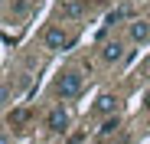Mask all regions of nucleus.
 I'll return each instance as SVG.
<instances>
[{"mask_svg":"<svg viewBox=\"0 0 150 144\" xmlns=\"http://www.w3.org/2000/svg\"><path fill=\"white\" fill-rule=\"evenodd\" d=\"M82 85H85V76L79 69H65L62 76L56 79V92L62 95V98H75V95L82 92Z\"/></svg>","mask_w":150,"mask_h":144,"instance_id":"f257e3e1","label":"nucleus"},{"mask_svg":"<svg viewBox=\"0 0 150 144\" xmlns=\"http://www.w3.org/2000/svg\"><path fill=\"white\" fill-rule=\"evenodd\" d=\"M42 43H46V49L62 53V49H69V46H72V36H69L62 26H49V30L42 33Z\"/></svg>","mask_w":150,"mask_h":144,"instance_id":"f03ea898","label":"nucleus"},{"mask_svg":"<svg viewBox=\"0 0 150 144\" xmlns=\"http://www.w3.org/2000/svg\"><path fill=\"white\" fill-rule=\"evenodd\" d=\"M46 128H49V131H56V134H62V131L69 128V111H65L62 105L52 108V111L46 115Z\"/></svg>","mask_w":150,"mask_h":144,"instance_id":"7ed1b4c3","label":"nucleus"},{"mask_svg":"<svg viewBox=\"0 0 150 144\" xmlns=\"http://www.w3.org/2000/svg\"><path fill=\"white\" fill-rule=\"evenodd\" d=\"M121 56H124V43H121V39H108V43L101 46V62L114 66V62H121Z\"/></svg>","mask_w":150,"mask_h":144,"instance_id":"20e7f679","label":"nucleus"},{"mask_svg":"<svg viewBox=\"0 0 150 144\" xmlns=\"http://www.w3.org/2000/svg\"><path fill=\"white\" fill-rule=\"evenodd\" d=\"M114 111H117V95L105 92V95H98V98H95V115H105V118H111Z\"/></svg>","mask_w":150,"mask_h":144,"instance_id":"39448f33","label":"nucleus"},{"mask_svg":"<svg viewBox=\"0 0 150 144\" xmlns=\"http://www.w3.org/2000/svg\"><path fill=\"white\" fill-rule=\"evenodd\" d=\"M127 36H131L134 43H147V39H150V23H147V20H131Z\"/></svg>","mask_w":150,"mask_h":144,"instance_id":"423d86ee","label":"nucleus"},{"mask_svg":"<svg viewBox=\"0 0 150 144\" xmlns=\"http://www.w3.org/2000/svg\"><path fill=\"white\" fill-rule=\"evenodd\" d=\"M62 13H65L69 20H75V16H82V13H85V4H82V0H69V4L62 7Z\"/></svg>","mask_w":150,"mask_h":144,"instance_id":"0eeeda50","label":"nucleus"},{"mask_svg":"<svg viewBox=\"0 0 150 144\" xmlns=\"http://www.w3.org/2000/svg\"><path fill=\"white\" fill-rule=\"evenodd\" d=\"M117 131V118L111 115V118H105V121H101V128H98V134H101V138H108V134H114Z\"/></svg>","mask_w":150,"mask_h":144,"instance_id":"6e6552de","label":"nucleus"},{"mask_svg":"<svg viewBox=\"0 0 150 144\" xmlns=\"http://www.w3.org/2000/svg\"><path fill=\"white\" fill-rule=\"evenodd\" d=\"M26 121H30V111H26V108L10 111V125H26Z\"/></svg>","mask_w":150,"mask_h":144,"instance_id":"1a4fd4ad","label":"nucleus"},{"mask_svg":"<svg viewBox=\"0 0 150 144\" xmlns=\"http://www.w3.org/2000/svg\"><path fill=\"white\" fill-rule=\"evenodd\" d=\"M127 16H131V10H127V7H121V10H114V13L108 16V23H117V20H127Z\"/></svg>","mask_w":150,"mask_h":144,"instance_id":"9d476101","label":"nucleus"},{"mask_svg":"<svg viewBox=\"0 0 150 144\" xmlns=\"http://www.w3.org/2000/svg\"><path fill=\"white\" fill-rule=\"evenodd\" d=\"M7 98H10V85H4V82H0V105H4Z\"/></svg>","mask_w":150,"mask_h":144,"instance_id":"9b49d317","label":"nucleus"},{"mask_svg":"<svg viewBox=\"0 0 150 144\" xmlns=\"http://www.w3.org/2000/svg\"><path fill=\"white\" fill-rule=\"evenodd\" d=\"M144 108L150 111V88H147V95H144Z\"/></svg>","mask_w":150,"mask_h":144,"instance_id":"f8f14e48","label":"nucleus"},{"mask_svg":"<svg viewBox=\"0 0 150 144\" xmlns=\"http://www.w3.org/2000/svg\"><path fill=\"white\" fill-rule=\"evenodd\" d=\"M0 144H10V134H0Z\"/></svg>","mask_w":150,"mask_h":144,"instance_id":"ddd939ff","label":"nucleus"},{"mask_svg":"<svg viewBox=\"0 0 150 144\" xmlns=\"http://www.w3.org/2000/svg\"><path fill=\"white\" fill-rule=\"evenodd\" d=\"M147 69H150V56H147Z\"/></svg>","mask_w":150,"mask_h":144,"instance_id":"4468645a","label":"nucleus"}]
</instances>
